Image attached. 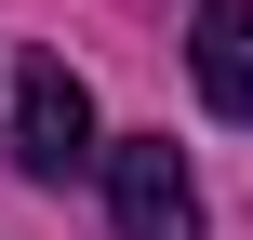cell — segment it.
<instances>
[{
    "instance_id": "cell-1",
    "label": "cell",
    "mask_w": 253,
    "mask_h": 240,
    "mask_svg": "<svg viewBox=\"0 0 253 240\" xmlns=\"http://www.w3.org/2000/svg\"><path fill=\"white\" fill-rule=\"evenodd\" d=\"M13 160H27L40 187H67V174L93 160V94H80L67 53H27V67H13Z\"/></svg>"
},
{
    "instance_id": "cell-2",
    "label": "cell",
    "mask_w": 253,
    "mask_h": 240,
    "mask_svg": "<svg viewBox=\"0 0 253 240\" xmlns=\"http://www.w3.org/2000/svg\"><path fill=\"white\" fill-rule=\"evenodd\" d=\"M107 214H120V240H200V174L173 160V134L107 147Z\"/></svg>"
},
{
    "instance_id": "cell-3",
    "label": "cell",
    "mask_w": 253,
    "mask_h": 240,
    "mask_svg": "<svg viewBox=\"0 0 253 240\" xmlns=\"http://www.w3.org/2000/svg\"><path fill=\"white\" fill-rule=\"evenodd\" d=\"M187 80L253 134V0H200V27H187Z\"/></svg>"
}]
</instances>
